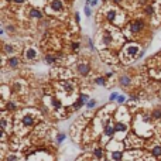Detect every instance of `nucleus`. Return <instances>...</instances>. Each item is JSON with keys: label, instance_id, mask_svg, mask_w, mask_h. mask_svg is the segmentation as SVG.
Segmentation results:
<instances>
[{"label": "nucleus", "instance_id": "7", "mask_svg": "<svg viewBox=\"0 0 161 161\" xmlns=\"http://www.w3.org/2000/svg\"><path fill=\"white\" fill-rule=\"evenodd\" d=\"M78 71H79L82 75H86L88 72H89V67H88L86 64H79L78 65Z\"/></svg>", "mask_w": 161, "mask_h": 161}, {"label": "nucleus", "instance_id": "5", "mask_svg": "<svg viewBox=\"0 0 161 161\" xmlns=\"http://www.w3.org/2000/svg\"><path fill=\"white\" fill-rule=\"evenodd\" d=\"M23 123H24V126H33L35 123V119L33 116H30V114H27V116L23 118Z\"/></svg>", "mask_w": 161, "mask_h": 161}, {"label": "nucleus", "instance_id": "23", "mask_svg": "<svg viewBox=\"0 0 161 161\" xmlns=\"http://www.w3.org/2000/svg\"><path fill=\"white\" fill-rule=\"evenodd\" d=\"M96 84H97V85H105V79H103V78H97V79H96Z\"/></svg>", "mask_w": 161, "mask_h": 161}, {"label": "nucleus", "instance_id": "14", "mask_svg": "<svg viewBox=\"0 0 161 161\" xmlns=\"http://www.w3.org/2000/svg\"><path fill=\"white\" fill-rule=\"evenodd\" d=\"M116 130H118V131H124V130H126V124L118 123V124H116Z\"/></svg>", "mask_w": 161, "mask_h": 161}, {"label": "nucleus", "instance_id": "10", "mask_svg": "<svg viewBox=\"0 0 161 161\" xmlns=\"http://www.w3.org/2000/svg\"><path fill=\"white\" fill-rule=\"evenodd\" d=\"M30 16L31 17H35V19H41V17H43V14H41L37 9H33V10L30 11Z\"/></svg>", "mask_w": 161, "mask_h": 161}, {"label": "nucleus", "instance_id": "16", "mask_svg": "<svg viewBox=\"0 0 161 161\" xmlns=\"http://www.w3.org/2000/svg\"><path fill=\"white\" fill-rule=\"evenodd\" d=\"M153 154L155 155V157H160L161 155V147L158 146V147H154V150H153Z\"/></svg>", "mask_w": 161, "mask_h": 161}, {"label": "nucleus", "instance_id": "18", "mask_svg": "<svg viewBox=\"0 0 161 161\" xmlns=\"http://www.w3.org/2000/svg\"><path fill=\"white\" fill-rule=\"evenodd\" d=\"M95 155H96L97 158H102L103 153H102V150H101V148H96V150H95Z\"/></svg>", "mask_w": 161, "mask_h": 161}, {"label": "nucleus", "instance_id": "26", "mask_svg": "<svg viewBox=\"0 0 161 161\" xmlns=\"http://www.w3.org/2000/svg\"><path fill=\"white\" fill-rule=\"evenodd\" d=\"M64 138H65V134H60V136H58V141H60V143L64 140Z\"/></svg>", "mask_w": 161, "mask_h": 161}, {"label": "nucleus", "instance_id": "30", "mask_svg": "<svg viewBox=\"0 0 161 161\" xmlns=\"http://www.w3.org/2000/svg\"><path fill=\"white\" fill-rule=\"evenodd\" d=\"M14 3H24V0H13Z\"/></svg>", "mask_w": 161, "mask_h": 161}, {"label": "nucleus", "instance_id": "25", "mask_svg": "<svg viewBox=\"0 0 161 161\" xmlns=\"http://www.w3.org/2000/svg\"><path fill=\"white\" fill-rule=\"evenodd\" d=\"M118 97H119L118 93H112L110 95V101H114V99H118Z\"/></svg>", "mask_w": 161, "mask_h": 161}, {"label": "nucleus", "instance_id": "31", "mask_svg": "<svg viewBox=\"0 0 161 161\" xmlns=\"http://www.w3.org/2000/svg\"><path fill=\"white\" fill-rule=\"evenodd\" d=\"M88 3H91V0H88Z\"/></svg>", "mask_w": 161, "mask_h": 161}, {"label": "nucleus", "instance_id": "29", "mask_svg": "<svg viewBox=\"0 0 161 161\" xmlns=\"http://www.w3.org/2000/svg\"><path fill=\"white\" fill-rule=\"evenodd\" d=\"M97 2H99V0H92V2H91V6H95Z\"/></svg>", "mask_w": 161, "mask_h": 161}, {"label": "nucleus", "instance_id": "20", "mask_svg": "<svg viewBox=\"0 0 161 161\" xmlns=\"http://www.w3.org/2000/svg\"><path fill=\"white\" fill-rule=\"evenodd\" d=\"M153 11H154V9H153L151 6L146 7V13H147V14H153Z\"/></svg>", "mask_w": 161, "mask_h": 161}, {"label": "nucleus", "instance_id": "12", "mask_svg": "<svg viewBox=\"0 0 161 161\" xmlns=\"http://www.w3.org/2000/svg\"><path fill=\"white\" fill-rule=\"evenodd\" d=\"M105 134H106V136H112V134H113V127H112L110 124H107L106 126V129H105Z\"/></svg>", "mask_w": 161, "mask_h": 161}, {"label": "nucleus", "instance_id": "13", "mask_svg": "<svg viewBox=\"0 0 161 161\" xmlns=\"http://www.w3.org/2000/svg\"><path fill=\"white\" fill-rule=\"evenodd\" d=\"M112 157H113V160H120L122 158V153L120 151H113V153H112Z\"/></svg>", "mask_w": 161, "mask_h": 161}, {"label": "nucleus", "instance_id": "28", "mask_svg": "<svg viewBox=\"0 0 161 161\" xmlns=\"http://www.w3.org/2000/svg\"><path fill=\"white\" fill-rule=\"evenodd\" d=\"M72 47H74V50H78V48H79V44H78V43H74V45H72Z\"/></svg>", "mask_w": 161, "mask_h": 161}, {"label": "nucleus", "instance_id": "24", "mask_svg": "<svg viewBox=\"0 0 161 161\" xmlns=\"http://www.w3.org/2000/svg\"><path fill=\"white\" fill-rule=\"evenodd\" d=\"M154 116H155V118H161V110H160V109L154 112Z\"/></svg>", "mask_w": 161, "mask_h": 161}, {"label": "nucleus", "instance_id": "3", "mask_svg": "<svg viewBox=\"0 0 161 161\" xmlns=\"http://www.w3.org/2000/svg\"><path fill=\"white\" fill-rule=\"evenodd\" d=\"M143 26H144V24H143L141 20H136L131 24V31H133V33H140V31L143 30Z\"/></svg>", "mask_w": 161, "mask_h": 161}, {"label": "nucleus", "instance_id": "8", "mask_svg": "<svg viewBox=\"0 0 161 161\" xmlns=\"http://www.w3.org/2000/svg\"><path fill=\"white\" fill-rule=\"evenodd\" d=\"M20 64V60L17 57H11L10 60H9V65H10L11 68H17V65Z\"/></svg>", "mask_w": 161, "mask_h": 161}, {"label": "nucleus", "instance_id": "1", "mask_svg": "<svg viewBox=\"0 0 161 161\" xmlns=\"http://www.w3.org/2000/svg\"><path fill=\"white\" fill-rule=\"evenodd\" d=\"M123 52H126V55H127V57L133 58V57H136V54L138 52V47H137V45H134V44H129Z\"/></svg>", "mask_w": 161, "mask_h": 161}, {"label": "nucleus", "instance_id": "2", "mask_svg": "<svg viewBox=\"0 0 161 161\" xmlns=\"http://www.w3.org/2000/svg\"><path fill=\"white\" fill-rule=\"evenodd\" d=\"M50 9L51 10H54V11H61L62 9H64V4H62L61 0H51Z\"/></svg>", "mask_w": 161, "mask_h": 161}, {"label": "nucleus", "instance_id": "4", "mask_svg": "<svg viewBox=\"0 0 161 161\" xmlns=\"http://www.w3.org/2000/svg\"><path fill=\"white\" fill-rule=\"evenodd\" d=\"M35 57H37V51L34 50V48H27L26 50V58L27 60H34Z\"/></svg>", "mask_w": 161, "mask_h": 161}, {"label": "nucleus", "instance_id": "19", "mask_svg": "<svg viewBox=\"0 0 161 161\" xmlns=\"http://www.w3.org/2000/svg\"><path fill=\"white\" fill-rule=\"evenodd\" d=\"M45 61H47L48 64H52V62H55V58H52V57H45Z\"/></svg>", "mask_w": 161, "mask_h": 161}, {"label": "nucleus", "instance_id": "9", "mask_svg": "<svg viewBox=\"0 0 161 161\" xmlns=\"http://www.w3.org/2000/svg\"><path fill=\"white\" fill-rule=\"evenodd\" d=\"M62 86H64V89L67 92H72V91H74V85L71 84V82H64V84H62Z\"/></svg>", "mask_w": 161, "mask_h": 161}, {"label": "nucleus", "instance_id": "6", "mask_svg": "<svg viewBox=\"0 0 161 161\" xmlns=\"http://www.w3.org/2000/svg\"><path fill=\"white\" fill-rule=\"evenodd\" d=\"M106 17H107V21H110V23H113V21H114V19H116V10H114V9H110V10L107 11Z\"/></svg>", "mask_w": 161, "mask_h": 161}, {"label": "nucleus", "instance_id": "22", "mask_svg": "<svg viewBox=\"0 0 161 161\" xmlns=\"http://www.w3.org/2000/svg\"><path fill=\"white\" fill-rule=\"evenodd\" d=\"M95 105H96V101H89V102L86 103V106H88V107H93Z\"/></svg>", "mask_w": 161, "mask_h": 161}, {"label": "nucleus", "instance_id": "27", "mask_svg": "<svg viewBox=\"0 0 161 161\" xmlns=\"http://www.w3.org/2000/svg\"><path fill=\"white\" fill-rule=\"evenodd\" d=\"M118 101H119V103H123V102H124V96H119Z\"/></svg>", "mask_w": 161, "mask_h": 161}, {"label": "nucleus", "instance_id": "15", "mask_svg": "<svg viewBox=\"0 0 161 161\" xmlns=\"http://www.w3.org/2000/svg\"><path fill=\"white\" fill-rule=\"evenodd\" d=\"M120 84L122 85H129V84H130V79H129V76H122L120 78Z\"/></svg>", "mask_w": 161, "mask_h": 161}, {"label": "nucleus", "instance_id": "17", "mask_svg": "<svg viewBox=\"0 0 161 161\" xmlns=\"http://www.w3.org/2000/svg\"><path fill=\"white\" fill-rule=\"evenodd\" d=\"M52 105H54L55 109H60V107H61V102L58 101V99H52Z\"/></svg>", "mask_w": 161, "mask_h": 161}, {"label": "nucleus", "instance_id": "11", "mask_svg": "<svg viewBox=\"0 0 161 161\" xmlns=\"http://www.w3.org/2000/svg\"><path fill=\"white\" fill-rule=\"evenodd\" d=\"M14 51V47L11 44H4V52L6 54H11Z\"/></svg>", "mask_w": 161, "mask_h": 161}, {"label": "nucleus", "instance_id": "21", "mask_svg": "<svg viewBox=\"0 0 161 161\" xmlns=\"http://www.w3.org/2000/svg\"><path fill=\"white\" fill-rule=\"evenodd\" d=\"M91 13H92V11H91V7L86 6V7H85V14H86L88 17H89V16H91Z\"/></svg>", "mask_w": 161, "mask_h": 161}]
</instances>
